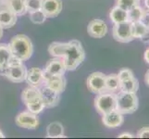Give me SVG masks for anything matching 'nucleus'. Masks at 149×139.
<instances>
[{
    "label": "nucleus",
    "instance_id": "f257e3e1",
    "mask_svg": "<svg viewBox=\"0 0 149 139\" xmlns=\"http://www.w3.org/2000/svg\"><path fill=\"white\" fill-rule=\"evenodd\" d=\"M63 59L66 71H74L83 63L85 59V52L83 45L78 40H71L66 43Z\"/></svg>",
    "mask_w": 149,
    "mask_h": 139
},
{
    "label": "nucleus",
    "instance_id": "f03ea898",
    "mask_svg": "<svg viewBox=\"0 0 149 139\" xmlns=\"http://www.w3.org/2000/svg\"><path fill=\"white\" fill-rule=\"evenodd\" d=\"M8 46L12 57L22 61L28 60L33 53V46L31 39L25 34H17L10 40Z\"/></svg>",
    "mask_w": 149,
    "mask_h": 139
},
{
    "label": "nucleus",
    "instance_id": "7ed1b4c3",
    "mask_svg": "<svg viewBox=\"0 0 149 139\" xmlns=\"http://www.w3.org/2000/svg\"><path fill=\"white\" fill-rule=\"evenodd\" d=\"M22 100L27 107V110L36 115L42 112L45 108L40 91L36 87L29 86L25 88L22 93Z\"/></svg>",
    "mask_w": 149,
    "mask_h": 139
},
{
    "label": "nucleus",
    "instance_id": "20e7f679",
    "mask_svg": "<svg viewBox=\"0 0 149 139\" xmlns=\"http://www.w3.org/2000/svg\"><path fill=\"white\" fill-rule=\"evenodd\" d=\"M117 96V108L116 110L124 114H132L135 112L139 106V99L136 93H130L119 91Z\"/></svg>",
    "mask_w": 149,
    "mask_h": 139
},
{
    "label": "nucleus",
    "instance_id": "39448f33",
    "mask_svg": "<svg viewBox=\"0 0 149 139\" xmlns=\"http://www.w3.org/2000/svg\"><path fill=\"white\" fill-rule=\"evenodd\" d=\"M27 71L28 70L26 66L23 64V61L12 57L8 68L4 71V75L10 82L22 83L26 79Z\"/></svg>",
    "mask_w": 149,
    "mask_h": 139
},
{
    "label": "nucleus",
    "instance_id": "423d86ee",
    "mask_svg": "<svg viewBox=\"0 0 149 139\" xmlns=\"http://www.w3.org/2000/svg\"><path fill=\"white\" fill-rule=\"evenodd\" d=\"M95 108L101 115L115 110L117 108V96L112 92H103L97 94L95 98Z\"/></svg>",
    "mask_w": 149,
    "mask_h": 139
},
{
    "label": "nucleus",
    "instance_id": "0eeeda50",
    "mask_svg": "<svg viewBox=\"0 0 149 139\" xmlns=\"http://www.w3.org/2000/svg\"><path fill=\"white\" fill-rule=\"evenodd\" d=\"M112 35L117 42L120 43H130L134 39L132 34V22H124L114 24L112 29Z\"/></svg>",
    "mask_w": 149,
    "mask_h": 139
},
{
    "label": "nucleus",
    "instance_id": "6e6552de",
    "mask_svg": "<svg viewBox=\"0 0 149 139\" xmlns=\"http://www.w3.org/2000/svg\"><path fill=\"white\" fill-rule=\"evenodd\" d=\"M106 76L100 71L91 73L87 78V88L95 95L106 92Z\"/></svg>",
    "mask_w": 149,
    "mask_h": 139
},
{
    "label": "nucleus",
    "instance_id": "1a4fd4ad",
    "mask_svg": "<svg viewBox=\"0 0 149 139\" xmlns=\"http://www.w3.org/2000/svg\"><path fill=\"white\" fill-rule=\"evenodd\" d=\"M16 125L25 129H36L39 125V118L36 114L31 112L29 110L22 111L15 118Z\"/></svg>",
    "mask_w": 149,
    "mask_h": 139
},
{
    "label": "nucleus",
    "instance_id": "9d476101",
    "mask_svg": "<svg viewBox=\"0 0 149 139\" xmlns=\"http://www.w3.org/2000/svg\"><path fill=\"white\" fill-rule=\"evenodd\" d=\"M39 91L42 99L45 103V108H54L58 106L60 100V96L58 92H56L52 88L48 87L47 85H43L39 87Z\"/></svg>",
    "mask_w": 149,
    "mask_h": 139
},
{
    "label": "nucleus",
    "instance_id": "9b49d317",
    "mask_svg": "<svg viewBox=\"0 0 149 139\" xmlns=\"http://www.w3.org/2000/svg\"><path fill=\"white\" fill-rule=\"evenodd\" d=\"M44 75H45V85H47L50 88H52L56 92H58V94H61V93L64 92L67 85V81L64 75H51L48 73H45V71H44Z\"/></svg>",
    "mask_w": 149,
    "mask_h": 139
},
{
    "label": "nucleus",
    "instance_id": "f8f14e48",
    "mask_svg": "<svg viewBox=\"0 0 149 139\" xmlns=\"http://www.w3.org/2000/svg\"><path fill=\"white\" fill-rule=\"evenodd\" d=\"M123 122H124V117L123 114L119 112L117 110H112L109 113L102 115V122L107 128H110V129H115V128H119L122 125Z\"/></svg>",
    "mask_w": 149,
    "mask_h": 139
},
{
    "label": "nucleus",
    "instance_id": "ddd939ff",
    "mask_svg": "<svg viewBox=\"0 0 149 139\" xmlns=\"http://www.w3.org/2000/svg\"><path fill=\"white\" fill-rule=\"evenodd\" d=\"M87 33L91 37L102 38L107 33V26L103 20H93L89 22L87 26Z\"/></svg>",
    "mask_w": 149,
    "mask_h": 139
},
{
    "label": "nucleus",
    "instance_id": "4468645a",
    "mask_svg": "<svg viewBox=\"0 0 149 139\" xmlns=\"http://www.w3.org/2000/svg\"><path fill=\"white\" fill-rule=\"evenodd\" d=\"M45 73L51 75H64L66 68L63 58H54L47 61L45 67Z\"/></svg>",
    "mask_w": 149,
    "mask_h": 139
},
{
    "label": "nucleus",
    "instance_id": "2eb2a0df",
    "mask_svg": "<svg viewBox=\"0 0 149 139\" xmlns=\"http://www.w3.org/2000/svg\"><path fill=\"white\" fill-rule=\"evenodd\" d=\"M25 81L27 82L29 86L39 88L41 85L45 84L44 71L39 68H36V67H33L29 71H27V75Z\"/></svg>",
    "mask_w": 149,
    "mask_h": 139
},
{
    "label": "nucleus",
    "instance_id": "dca6fc26",
    "mask_svg": "<svg viewBox=\"0 0 149 139\" xmlns=\"http://www.w3.org/2000/svg\"><path fill=\"white\" fill-rule=\"evenodd\" d=\"M41 9L47 18H55L62 10V2L61 0H43Z\"/></svg>",
    "mask_w": 149,
    "mask_h": 139
},
{
    "label": "nucleus",
    "instance_id": "f3484780",
    "mask_svg": "<svg viewBox=\"0 0 149 139\" xmlns=\"http://www.w3.org/2000/svg\"><path fill=\"white\" fill-rule=\"evenodd\" d=\"M17 22V15L8 8H0V26L2 29H9Z\"/></svg>",
    "mask_w": 149,
    "mask_h": 139
},
{
    "label": "nucleus",
    "instance_id": "a211bd4d",
    "mask_svg": "<svg viewBox=\"0 0 149 139\" xmlns=\"http://www.w3.org/2000/svg\"><path fill=\"white\" fill-rule=\"evenodd\" d=\"M12 59V54L8 44H0V73L4 74V71Z\"/></svg>",
    "mask_w": 149,
    "mask_h": 139
},
{
    "label": "nucleus",
    "instance_id": "6ab92c4d",
    "mask_svg": "<svg viewBox=\"0 0 149 139\" xmlns=\"http://www.w3.org/2000/svg\"><path fill=\"white\" fill-rule=\"evenodd\" d=\"M109 19L113 24L120 23L129 20V16H128V11L122 9L119 7H113L109 13Z\"/></svg>",
    "mask_w": 149,
    "mask_h": 139
},
{
    "label": "nucleus",
    "instance_id": "aec40b11",
    "mask_svg": "<svg viewBox=\"0 0 149 139\" xmlns=\"http://www.w3.org/2000/svg\"><path fill=\"white\" fill-rule=\"evenodd\" d=\"M47 137L48 138H62L64 136V127L60 122H55L50 123L47 128Z\"/></svg>",
    "mask_w": 149,
    "mask_h": 139
},
{
    "label": "nucleus",
    "instance_id": "412c9836",
    "mask_svg": "<svg viewBox=\"0 0 149 139\" xmlns=\"http://www.w3.org/2000/svg\"><path fill=\"white\" fill-rule=\"evenodd\" d=\"M7 8L13 11L17 16H22L27 12L25 0H8Z\"/></svg>",
    "mask_w": 149,
    "mask_h": 139
},
{
    "label": "nucleus",
    "instance_id": "4be33fe9",
    "mask_svg": "<svg viewBox=\"0 0 149 139\" xmlns=\"http://www.w3.org/2000/svg\"><path fill=\"white\" fill-rule=\"evenodd\" d=\"M106 89L107 92L116 93L120 89V81L118 74L111 73L106 76Z\"/></svg>",
    "mask_w": 149,
    "mask_h": 139
},
{
    "label": "nucleus",
    "instance_id": "5701e85b",
    "mask_svg": "<svg viewBox=\"0 0 149 139\" xmlns=\"http://www.w3.org/2000/svg\"><path fill=\"white\" fill-rule=\"evenodd\" d=\"M138 88H139V82H138V80L135 78L134 76L120 82V91L136 93L138 91Z\"/></svg>",
    "mask_w": 149,
    "mask_h": 139
},
{
    "label": "nucleus",
    "instance_id": "b1692460",
    "mask_svg": "<svg viewBox=\"0 0 149 139\" xmlns=\"http://www.w3.org/2000/svg\"><path fill=\"white\" fill-rule=\"evenodd\" d=\"M149 32L146 24L142 22H132V34L134 39H141Z\"/></svg>",
    "mask_w": 149,
    "mask_h": 139
},
{
    "label": "nucleus",
    "instance_id": "393cba45",
    "mask_svg": "<svg viewBox=\"0 0 149 139\" xmlns=\"http://www.w3.org/2000/svg\"><path fill=\"white\" fill-rule=\"evenodd\" d=\"M66 43L53 42L48 46V53L55 58H62L64 54Z\"/></svg>",
    "mask_w": 149,
    "mask_h": 139
},
{
    "label": "nucleus",
    "instance_id": "a878e982",
    "mask_svg": "<svg viewBox=\"0 0 149 139\" xmlns=\"http://www.w3.org/2000/svg\"><path fill=\"white\" fill-rule=\"evenodd\" d=\"M146 10L143 9V7L139 5H137L134 8H132L131 10L128 11V16H129V22H141L142 18L145 14Z\"/></svg>",
    "mask_w": 149,
    "mask_h": 139
},
{
    "label": "nucleus",
    "instance_id": "bb28decb",
    "mask_svg": "<svg viewBox=\"0 0 149 139\" xmlns=\"http://www.w3.org/2000/svg\"><path fill=\"white\" fill-rule=\"evenodd\" d=\"M115 2H116L115 6L124 9L126 11H129L132 8H134L135 6L140 4L139 0H116Z\"/></svg>",
    "mask_w": 149,
    "mask_h": 139
},
{
    "label": "nucleus",
    "instance_id": "cd10ccee",
    "mask_svg": "<svg viewBox=\"0 0 149 139\" xmlns=\"http://www.w3.org/2000/svg\"><path fill=\"white\" fill-rule=\"evenodd\" d=\"M47 17L42 11V9L30 13V20L34 24H42L47 20Z\"/></svg>",
    "mask_w": 149,
    "mask_h": 139
},
{
    "label": "nucleus",
    "instance_id": "c85d7f7f",
    "mask_svg": "<svg viewBox=\"0 0 149 139\" xmlns=\"http://www.w3.org/2000/svg\"><path fill=\"white\" fill-rule=\"evenodd\" d=\"M43 0H25V6H26L27 12H34L42 8Z\"/></svg>",
    "mask_w": 149,
    "mask_h": 139
},
{
    "label": "nucleus",
    "instance_id": "c756f323",
    "mask_svg": "<svg viewBox=\"0 0 149 139\" xmlns=\"http://www.w3.org/2000/svg\"><path fill=\"white\" fill-rule=\"evenodd\" d=\"M134 76V74H133L132 71L128 69V68H123L121 69L119 73H118V77H119V80L121 82V81H124L126 79H129L131 78V77H133Z\"/></svg>",
    "mask_w": 149,
    "mask_h": 139
},
{
    "label": "nucleus",
    "instance_id": "7c9ffc66",
    "mask_svg": "<svg viewBox=\"0 0 149 139\" xmlns=\"http://www.w3.org/2000/svg\"><path fill=\"white\" fill-rule=\"evenodd\" d=\"M136 137L138 138H149V127H143L138 131Z\"/></svg>",
    "mask_w": 149,
    "mask_h": 139
},
{
    "label": "nucleus",
    "instance_id": "2f4dec72",
    "mask_svg": "<svg viewBox=\"0 0 149 139\" xmlns=\"http://www.w3.org/2000/svg\"><path fill=\"white\" fill-rule=\"evenodd\" d=\"M141 22L143 24H146V26H147V28H148V26H149V9H147V10H146V11H145V14H143V16L142 18Z\"/></svg>",
    "mask_w": 149,
    "mask_h": 139
},
{
    "label": "nucleus",
    "instance_id": "473e14b6",
    "mask_svg": "<svg viewBox=\"0 0 149 139\" xmlns=\"http://www.w3.org/2000/svg\"><path fill=\"white\" fill-rule=\"evenodd\" d=\"M118 137L119 138H133L134 136L130 133H121L120 135L118 136Z\"/></svg>",
    "mask_w": 149,
    "mask_h": 139
},
{
    "label": "nucleus",
    "instance_id": "72a5a7b5",
    "mask_svg": "<svg viewBox=\"0 0 149 139\" xmlns=\"http://www.w3.org/2000/svg\"><path fill=\"white\" fill-rule=\"evenodd\" d=\"M143 59H145L146 62L149 64V47L146 50L145 55H143Z\"/></svg>",
    "mask_w": 149,
    "mask_h": 139
},
{
    "label": "nucleus",
    "instance_id": "f704fd0d",
    "mask_svg": "<svg viewBox=\"0 0 149 139\" xmlns=\"http://www.w3.org/2000/svg\"><path fill=\"white\" fill-rule=\"evenodd\" d=\"M145 82H146V85L149 86V70L146 71V76H145Z\"/></svg>",
    "mask_w": 149,
    "mask_h": 139
},
{
    "label": "nucleus",
    "instance_id": "c9c22d12",
    "mask_svg": "<svg viewBox=\"0 0 149 139\" xmlns=\"http://www.w3.org/2000/svg\"><path fill=\"white\" fill-rule=\"evenodd\" d=\"M145 6L147 9H149V0H145Z\"/></svg>",
    "mask_w": 149,
    "mask_h": 139
},
{
    "label": "nucleus",
    "instance_id": "e433bc0d",
    "mask_svg": "<svg viewBox=\"0 0 149 139\" xmlns=\"http://www.w3.org/2000/svg\"><path fill=\"white\" fill-rule=\"evenodd\" d=\"M2 36H3V29L0 26V39L2 38Z\"/></svg>",
    "mask_w": 149,
    "mask_h": 139
},
{
    "label": "nucleus",
    "instance_id": "4c0bfd02",
    "mask_svg": "<svg viewBox=\"0 0 149 139\" xmlns=\"http://www.w3.org/2000/svg\"><path fill=\"white\" fill-rule=\"evenodd\" d=\"M5 137V136H4V133H2V131L0 130V138H4Z\"/></svg>",
    "mask_w": 149,
    "mask_h": 139
},
{
    "label": "nucleus",
    "instance_id": "58836bf2",
    "mask_svg": "<svg viewBox=\"0 0 149 139\" xmlns=\"http://www.w3.org/2000/svg\"><path fill=\"white\" fill-rule=\"evenodd\" d=\"M148 30H149V26H148Z\"/></svg>",
    "mask_w": 149,
    "mask_h": 139
},
{
    "label": "nucleus",
    "instance_id": "ea45409f",
    "mask_svg": "<svg viewBox=\"0 0 149 139\" xmlns=\"http://www.w3.org/2000/svg\"><path fill=\"white\" fill-rule=\"evenodd\" d=\"M139 1H141V0H139Z\"/></svg>",
    "mask_w": 149,
    "mask_h": 139
}]
</instances>
